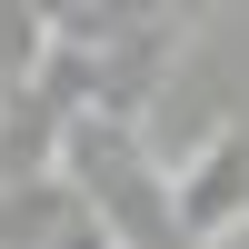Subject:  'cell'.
Listing matches in <instances>:
<instances>
[{
  "instance_id": "obj_1",
  "label": "cell",
  "mask_w": 249,
  "mask_h": 249,
  "mask_svg": "<svg viewBox=\"0 0 249 249\" xmlns=\"http://www.w3.org/2000/svg\"><path fill=\"white\" fill-rule=\"evenodd\" d=\"M170 219H179V239H190V249L230 239L239 219H249V130H219L199 160H179V170H170Z\"/></svg>"
}]
</instances>
